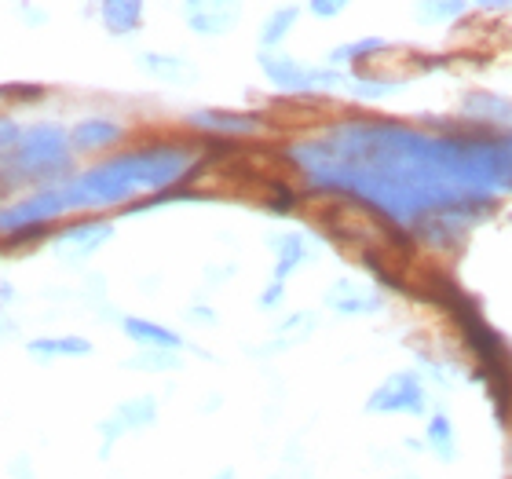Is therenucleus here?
<instances>
[{
	"instance_id": "nucleus-4",
	"label": "nucleus",
	"mask_w": 512,
	"mask_h": 479,
	"mask_svg": "<svg viewBox=\"0 0 512 479\" xmlns=\"http://www.w3.org/2000/svg\"><path fill=\"white\" fill-rule=\"evenodd\" d=\"M363 410L374 417H421L425 421L436 410V395L417 370H395L366 395Z\"/></svg>"
},
{
	"instance_id": "nucleus-18",
	"label": "nucleus",
	"mask_w": 512,
	"mask_h": 479,
	"mask_svg": "<svg viewBox=\"0 0 512 479\" xmlns=\"http://www.w3.org/2000/svg\"><path fill=\"white\" fill-rule=\"evenodd\" d=\"M392 44L381 41V37H366V41H352L344 44V48H333L330 52V63L333 66H348V63H370V59H377L381 52H388Z\"/></svg>"
},
{
	"instance_id": "nucleus-9",
	"label": "nucleus",
	"mask_w": 512,
	"mask_h": 479,
	"mask_svg": "<svg viewBox=\"0 0 512 479\" xmlns=\"http://www.w3.org/2000/svg\"><path fill=\"white\" fill-rule=\"evenodd\" d=\"M242 0H183L187 26L198 33H227L238 22Z\"/></svg>"
},
{
	"instance_id": "nucleus-1",
	"label": "nucleus",
	"mask_w": 512,
	"mask_h": 479,
	"mask_svg": "<svg viewBox=\"0 0 512 479\" xmlns=\"http://www.w3.org/2000/svg\"><path fill=\"white\" fill-rule=\"evenodd\" d=\"M315 187L370 205L399 231L439 209L491 202L512 183L505 136H432L395 121H352L289 150Z\"/></svg>"
},
{
	"instance_id": "nucleus-20",
	"label": "nucleus",
	"mask_w": 512,
	"mask_h": 479,
	"mask_svg": "<svg viewBox=\"0 0 512 479\" xmlns=\"http://www.w3.org/2000/svg\"><path fill=\"white\" fill-rule=\"evenodd\" d=\"M92 344L85 337H52V341H30V355H41V359H77V355H88Z\"/></svg>"
},
{
	"instance_id": "nucleus-21",
	"label": "nucleus",
	"mask_w": 512,
	"mask_h": 479,
	"mask_svg": "<svg viewBox=\"0 0 512 479\" xmlns=\"http://www.w3.org/2000/svg\"><path fill=\"white\" fill-rule=\"evenodd\" d=\"M319 326V315H308V311H300V315H289L282 326H278V333L275 337H282V341H275L271 348L275 352H282V348H289V344H297V341H304L311 330Z\"/></svg>"
},
{
	"instance_id": "nucleus-3",
	"label": "nucleus",
	"mask_w": 512,
	"mask_h": 479,
	"mask_svg": "<svg viewBox=\"0 0 512 479\" xmlns=\"http://www.w3.org/2000/svg\"><path fill=\"white\" fill-rule=\"evenodd\" d=\"M432 300H439L443 308L450 311V319L458 322L461 341L472 352V359L480 362L476 370V381L483 384V392L491 399V410L498 417V425H512V355L505 348V341L494 333V326L483 319V311L472 304L465 293H461L454 282H439V289L432 293Z\"/></svg>"
},
{
	"instance_id": "nucleus-2",
	"label": "nucleus",
	"mask_w": 512,
	"mask_h": 479,
	"mask_svg": "<svg viewBox=\"0 0 512 479\" xmlns=\"http://www.w3.org/2000/svg\"><path fill=\"white\" fill-rule=\"evenodd\" d=\"M194 169V158L187 147L176 143H150V147L128 150L118 158L103 161L74 183L59 187L66 209H103L136 198L143 191H169Z\"/></svg>"
},
{
	"instance_id": "nucleus-10",
	"label": "nucleus",
	"mask_w": 512,
	"mask_h": 479,
	"mask_svg": "<svg viewBox=\"0 0 512 479\" xmlns=\"http://www.w3.org/2000/svg\"><path fill=\"white\" fill-rule=\"evenodd\" d=\"M461 114L483 132L512 128V99L494 96V92H469L465 103H461Z\"/></svg>"
},
{
	"instance_id": "nucleus-13",
	"label": "nucleus",
	"mask_w": 512,
	"mask_h": 479,
	"mask_svg": "<svg viewBox=\"0 0 512 479\" xmlns=\"http://www.w3.org/2000/svg\"><path fill=\"white\" fill-rule=\"evenodd\" d=\"M125 136V128L118 121L110 118H88L70 132V147L77 150H103V147H114L118 139Z\"/></svg>"
},
{
	"instance_id": "nucleus-16",
	"label": "nucleus",
	"mask_w": 512,
	"mask_h": 479,
	"mask_svg": "<svg viewBox=\"0 0 512 479\" xmlns=\"http://www.w3.org/2000/svg\"><path fill=\"white\" fill-rule=\"evenodd\" d=\"M143 19V0H103V22L110 33H132Z\"/></svg>"
},
{
	"instance_id": "nucleus-22",
	"label": "nucleus",
	"mask_w": 512,
	"mask_h": 479,
	"mask_svg": "<svg viewBox=\"0 0 512 479\" xmlns=\"http://www.w3.org/2000/svg\"><path fill=\"white\" fill-rule=\"evenodd\" d=\"M143 66L161 81H194V66L172 59V55H143Z\"/></svg>"
},
{
	"instance_id": "nucleus-25",
	"label": "nucleus",
	"mask_w": 512,
	"mask_h": 479,
	"mask_svg": "<svg viewBox=\"0 0 512 479\" xmlns=\"http://www.w3.org/2000/svg\"><path fill=\"white\" fill-rule=\"evenodd\" d=\"M352 0H308V8L315 19H337Z\"/></svg>"
},
{
	"instance_id": "nucleus-12",
	"label": "nucleus",
	"mask_w": 512,
	"mask_h": 479,
	"mask_svg": "<svg viewBox=\"0 0 512 479\" xmlns=\"http://www.w3.org/2000/svg\"><path fill=\"white\" fill-rule=\"evenodd\" d=\"M194 128L202 132H216V136H253L260 128V118H249V114H227V110H198L191 114Z\"/></svg>"
},
{
	"instance_id": "nucleus-24",
	"label": "nucleus",
	"mask_w": 512,
	"mask_h": 479,
	"mask_svg": "<svg viewBox=\"0 0 512 479\" xmlns=\"http://www.w3.org/2000/svg\"><path fill=\"white\" fill-rule=\"evenodd\" d=\"M128 370H150V373H169V370H180V359L176 352H154V348H143L136 359L125 362Z\"/></svg>"
},
{
	"instance_id": "nucleus-5",
	"label": "nucleus",
	"mask_w": 512,
	"mask_h": 479,
	"mask_svg": "<svg viewBox=\"0 0 512 479\" xmlns=\"http://www.w3.org/2000/svg\"><path fill=\"white\" fill-rule=\"evenodd\" d=\"M271 245H275V275H271V286L260 293V308H264V311H275L278 304H282V297H286L289 275H293L300 264L315 260V249H311L308 235H300V231L275 235V238H271Z\"/></svg>"
},
{
	"instance_id": "nucleus-23",
	"label": "nucleus",
	"mask_w": 512,
	"mask_h": 479,
	"mask_svg": "<svg viewBox=\"0 0 512 479\" xmlns=\"http://www.w3.org/2000/svg\"><path fill=\"white\" fill-rule=\"evenodd\" d=\"M293 22H297V8H282V11H275V15L264 22V30H260V41H264L267 52L282 44V37L293 30Z\"/></svg>"
},
{
	"instance_id": "nucleus-14",
	"label": "nucleus",
	"mask_w": 512,
	"mask_h": 479,
	"mask_svg": "<svg viewBox=\"0 0 512 479\" xmlns=\"http://www.w3.org/2000/svg\"><path fill=\"white\" fill-rule=\"evenodd\" d=\"M110 235H114V224H110V220H88V224L66 227L63 235H59V245H70L74 256H88V253H96L103 242H110Z\"/></svg>"
},
{
	"instance_id": "nucleus-11",
	"label": "nucleus",
	"mask_w": 512,
	"mask_h": 479,
	"mask_svg": "<svg viewBox=\"0 0 512 479\" xmlns=\"http://www.w3.org/2000/svg\"><path fill=\"white\" fill-rule=\"evenodd\" d=\"M121 330L128 333V341H136L139 348H154V352H180L183 348V337L169 326H158V322L150 319H121Z\"/></svg>"
},
{
	"instance_id": "nucleus-8",
	"label": "nucleus",
	"mask_w": 512,
	"mask_h": 479,
	"mask_svg": "<svg viewBox=\"0 0 512 479\" xmlns=\"http://www.w3.org/2000/svg\"><path fill=\"white\" fill-rule=\"evenodd\" d=\"M421 439H425V450L439 465H454L461 454V439H458V425H454V417L447 410H432L425 417V425H421Z\"/></svg>"
},
{
	"instance_id": "nucleus-6",
	"label": "nucleus",
	"mask_w": 512,
	"mask_h": 479,
	"mask_svg": "<svg viewBox=\"0 0 512 479\" xmlns=\"http://www.w3.org/2000/svg\"><path fill=\"white\" fill-rule=\"evenodd\" d=\"M260 66H264V74L271 77L278 88H286V92H315V88H333V85H341L344 81V74H337V70L300 66L297 59H289V55H275V52L260 55Z\"/></svg>"
},
{
	"instance_id": "nucleus-27",
	"label": "nucleus",
	"mask_w": 512,
	"mask_h": 479,
	"mask_svg": "<svg viewBox=\"0 0 512 479\" xmlns=\"http://www.w3.org/2000/svg\"><path fill=\"white\" fill-rule=\"evenodd\" d=\"M0 96H19V99H37V96H41V88H37V85H4V88H0Z\"/></svg>"
},
{
	"instance_id": "nucleus-28",
	"label": "nucleus",
	"mask_w": 512,
	"mask_h": 479,
	"mask_svg": "<svg viewBox=\"0 0 512 479\" xmlns=\"http://www.w3.org/2000/svg\"><path fill=\"white\" fill-rule=\"evenodd\" d=\"M472 4L483 11H509L512 8V0H472Z\"/></svg>"
},
{
	"instance_id": "nucleus-15",
	"label": "nucleus",
	"mask_w": 512,
	"mask_h": 479,
	"mask_svg": "<svg viewBox=\"0 0 512 479\" xmlns=\"http://www.w3.org/2000/svg\"><path fill=\"white\" fill-rule=\"evenodd\" d=\"M110 417L118 421L121 432H147V428L158 421V399H154V395L125 399V403H121Z\"/></svg>"
},
{
	"instance_id": "nucleus-7",
	"label": "nucleus",
	"mask_w": 512,
	"mask_h": 479,
	"mask_svg": "<svg viewBox=\"0 0 512 479\" xmlns=\"http://www.w3.org/2000/svg\"><path fill=\"white\" fill-rule=\"evenodd\" d=\"M326 308L344 315V319H363V315H377L384 311V297L374 286L366 282H355V278H337L330 289H326Z\"/></svg>"
},
{
	"instance_id": "nucleus-17",
	"label": "nucleus",
	"mask_w": 512,
	"mask_h": 479,
	"mask_svg": "<svg viewBox=\"0 0 512 479\" xmlns=\"http://www.w3.org/2000/svg\"><path fill=\"white\" fill-rule=\"evenodd\" d=\"M355 99H366V103H377V99H388L395 92H403L406 81H395V77H377V74H355L348 81Z\"/></svg>"
},
{
	"instance_id": "nucleus-29",
	"label": "nucleus",
	"mask_w": 512,
	"mask_h": 479,
	"mask_svg": "<svg viewBox=\"0 0 512 479\" xmlns=\"http://www.w3.org/2000/svg\"><path fill=\"white\" fill-rule=\"evenodd\" d=\"M213 479H235V469H224V472H216Z\"/></svg>"
},
{
	"instance_id": "nucleus-26",
	"label": "nucleus",
	"mask_w": 512,
	"mask_h": 479,
	"mask_svg": "<svg viewBox=\"0 0 512 479\" xmlns=\"http://www.w3.org/2000/svg\"><path fill=\"white\" fill-rule=\"evenodd\" d=\"M22 143V132L15 125H11L8 118H0V150H8V147H19Z\"/></svg>"
},
{
	"instance_id": "nucleus-19",
	"label": "nucleus",
	"mask_w": 512,
	"mask_h": 479,
	"mask_svg": "<svg viewBox=\"0 0 512 479\" xmlns=\"http://www.w3.org/2000/svg\"><path fill=\"white\" fill-rule=\"evenodd\" d=\"M465 4H469V0H417L414 15H417V22H425V26H439V22L461 19V15H465Z\"/></svg>"
}]
</instances>
